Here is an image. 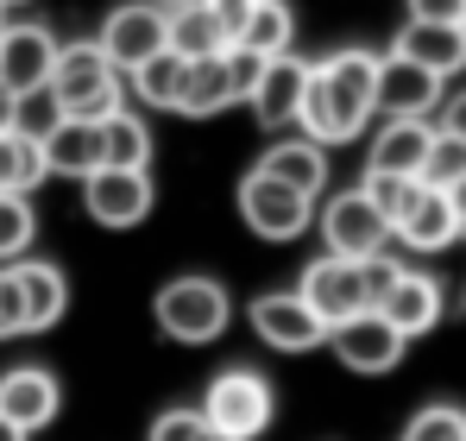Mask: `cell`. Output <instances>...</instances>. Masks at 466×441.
<instances>
[{"instance_id":"obj_1","label":"cell","mask_w":466,"mask_h":441,"mask_svg":"<svg viewBox=\"0 0 466 441\" xmlns=\"http://www.w3.org/2000/svg\"><path fill=\"white\" fill-rule=\"evenodd\" d=\"M379 114V57L347 45V51H328L321 64H309L303 82V101H297V127L315 146H347L360 139V127Z\"/></svg>"},{"instance_id":"obj_2","label":"cell","mask_w":466,"mask_h":441,"mask_svg":"<svg viewBox=\"0 0 466 441\" xmlns=\"http://www.w3.org/2000/svg\"><path fill=\"white\" fill-rule=\"evenodd\" d=\"M45 88L57 95V114H70V120H107L127 101V82H120V70L107 64V51L95 38L57 45V64H51Z\"/></svg>"},{"instance_id":"obj_3","label":"cell","mask_w":466,"mask_h":441,"mask_svg":"<svg viewBox=\"0 0 466 441\" xmlns=\"http://www.w3.org/2000/svg\"><path fill=\"white\" fill-rule=\"evenodd\" d=\"M157 328L183 347H208L221 341V328L233 322V303H228V284L221 278H170L152 303Z\"/></svg>"},{"instance_id":"obj_4","label":"cell","mask_w":466,"mask_h":441,"mask_svg":"<svg viewBox=\"0 0 466 441\" xmlns=\"http://www.w3.org/2000/svg\"><path fill=\"white\" fill-rule=\"evenodd\" d=\"M265 70V57H252V51H215V57H196L189 70H183V95H177V114H189V120H215V114H228L239 108L246 95H252V82Z\"/></svg>"},{"instance_id":"obj_5","label":"cell","mask_w":466,"mask_h":441,"mask_svg":"<svg viewBox=\"0 0 466 441\" xmlns=\"http://www.w3.org/2000/svg\"><path fill=\"white\" fill-rule=\"evenodd\" d=\"M202 416L215 436H233V441H252L271 429V378L265 372H246V366H228L208 397H202Z\"/></svg>"},{"instance_id":"obj_6","label":"cell","mask_w":466,"mask_h":441,"mask_svg":"<svg viewBox=\"0 0 466 441\" xmlns=\"http://www.w3.org/2000/svg\"><path fill=\"white\" fill-rule=\"evenodd\" d=\"M309 215H315V202L297 196V190H284L278 177H265V170H246L239 177V220L258 240H297L309 227Z\"/></svg>"},{"instance_id":"obj_7","label":"cell","mask_w":466,"mask_h":441,"mask_svg":"<svg viewBox=\"0 0 466 441\" xmlns=\"http://www.w3.org/2000/svg\"><path fill=\"white\" fill-rule=\"evenodd\" d=\"M321 240L334 259H372L390 246V220L379 215V202L366 190H340L328 209H321Z\"/></svg>"},{"instance_id":"obj_8","label":"cell","mask_w":466,"mask_h":441,"mask_svg":"<svg viewBox=\"0 0 466 441\" xmlns=\"http://www.w3.org/2000/svg\"><path fill=\"white\" fill-rule=\"evenodd\" d=\"M328 347H334V360L347 372H360V378H379V372H390L397 360H403V334L390 328L379 309H360V315H347V322H334L328 328Z\"/></svg>"},{"instance_id":"obj_9","label":"cell","mask_w":466,"mask_h":441,"mask_svg":"<svg viewBox=\"0 0 466 441\" xmlns=\"http://www.w3.org/2000/svg\"><path fill=\"white\" fill-rule=\"evenodd\" d=\"M152 196H157L152 170H114V164H101V170L82 177V209L101 227H139V220L152 215Z\"/></svg>"},{"instance_id":"obj_10","label":"cell","mask_w":466,"mask_h":441,"mask_svg":"<svg viewBox=\"0 0 466 441\" xmlns=\"http://www.w3.org/2000/svg\"><path fill=\"white\" fill-rule=\"evenodd\" d=\"M246 322H252V334H258L265 347H278V354H309V347H328V322H321L297 291L258 296V303L246 309Z\"/></svg>"},{"instance_id":"obj_11","label":"cell","mask_w":466,"mask_h":441,"mask_svg":"<svg viewBox=\"0 0 466 441\" xmlns=\"http://www.w3.org/2000/svg\"><path fill=\"white\" fill-rule=\"evenodd\" d=\"M95 45L107 51V64H114L120 76L139 70L146 57L164 51V6H152V0H127V6H114Z\"/></svg>"},{"instance_id":"obj_12","label":"cell","mask_w":466,"mask_h":441,"mask_svg":"<svg viewBox=\"0 0 466 441\" xmlns=\"http://www.w3.org/2000/svg\"><path fill=\"white\" fill-rule=\"evenodd\" d=\"M297 296L309 303L315 315L334 328V322H347V315H360V309H372V296H366V278H360V259H334V252H321L309 272H303V284Z\"/></svg>"},{"instance_id":"obj_13","label":"cell","mask_w":466,"mask_h":441,"mask_svg":"<svg viewBox=\"0 0 466 441\" xmlns=\"http://www.w3.org/2000/svg\"><path fill=\"white\" fill-rule=\"evenodd\" d=\"M441 101V76L410 64V57H379V114L385 120H429Z\"/></svg>"},{"instance_id":"obj_14","label":"cell","mask_w":466,"mask_h":441,"mask_svg":"<svg viewBox=\"0 0 466 441\" xmlns=\"http://www.w3.org/2000/svg\"><path fill=\"white\" fill-rule=\"evenodd\" d=\"M57 410H64V385H57V372L45 366H13L0 378V416L13 423V429H45V423H57Z\"/></svg>"},{"instance_id":"obj_15","label":"cell","mask_w":466,"mask_h":441,"mask_svg":"<svg viewBox=\"0 0 466 441\" xmlns=\"http://www.w3.org/2000/svg\"><path fill=\"white\" fill-rule=\"evenodd\" d=\"M303 82H309V64L303 57H265V70L252 82V95H246V108H252V120L265 127V133H278V127H297V101H303Z\"/></svg>"},{"instance_id":"obj_16","label":"cell","mask_w":466,"mask_h":441,"mask_svg":"<svg viewBox=\"0 0 466 441\" xmlns=\"http://www.w3.org/2000/svg\"><path fill=\"white\" fill-rule=\"evenodd\" d=\"M51 64H57V38L45 26H0V88L6 95L45 88Z\"/></svg>"},{"instance_id":"obj_17","label":"cell","mask_w":466,"mask_h":441,"mask_svg":"<svg viewBox=\"0 0 466 441\" xmlns=\"http://www.w3.org/2000/svg\"><path fill=\"white\" fill-rule=\"evenodd\" d=\"M441 309H448V303H441V284H435V278H422V272H397V284L379 296V315H385L403 341L429 334V328L441 322Z\"/></svg>"},{"instance_id":"obj_18","label":"cell","mask_w":466,"mask_h":441,"mask_svg":"<svg viewBox=\"0 0 466 441\" xmlns=\"http://www.w3.org/2000/svg\"><path fill=\"white\" fill-rule=\"evenodd\" d=\"M13 284H19V303H25V334H45L57 328V315L70 309V278L45 259H13Z\"/></svg>"},{"instance_id":"obj_19","label":"cell","mask_w":466,"mask_h":441,"mask_svg":"<svg viewBox=\"0 0 466 441\" xmlns=\"http://www.w3.org/2000/svg\"><path fill=\"white\" fill-rule=\"evenodd\" d=\"M390 240H403L410 252H441V246H454V240H461V215H454L448 190H429V183H422V196L403 209V220L390 227Z\"/></svg>"},{"instance_id":"obj_20","label":"cell","mask_w":466,"mask_h":441,"mask_svg":"<svg viewBox=\"0 0 466 441\" xmlns=\"http://www.w3.org/2000/svg\"><path fill=\"white\" fill-rule=\"evenodd\" d=\"M429 139H435L429 120H385L379 139H372V151H366V170H372V177H422Z\"/></svg>"},{"instance_id":"obj_21","label":"cell","mask_w":466,"mask_h":441,"mask_svg":"<svg viewBox=\"0 0 466 441\" xmlns=\"http://www.w3.org/2000/svg\"><path fill=\"white\" fill-rule=\"evenodd\" d=\"M397 57H410V64H422V70H435L441 82H448V76L466 70V32H461V26L410 19V26L397 32Z\"/></svg>"},{"instance_id":"obj_22","label":"cell","mask_w":466,"mask_h":441,"mask_svg":"<svg viewBox=\"0 0 466 441\" xmlns=\"http://www.w3.org/2000/svg\"><path fill=\"white\" fill-rule=\"evenodd\" d=\"M252 170L278 177L284 190H297V196H309V202H315V196L328 190V146H315V139H278Z\"/></svg>"},{"instance_id":"obj_23","label":"cell","mask_w":466,"mask_h":441,"mask_svg":"<svg viewBox=\"0 0 466 441\" xmlns=\"http://www.w3.org/2000/svg\"><path fill=\"white\" fill-rule=\"evenodd\" d=\"M38 151H45V170H57V177H88V170H101V127L64 114V120L38 139Z\"/></svg>"},{"instance_id":"obj_24","label":"cell","mask_w":466,"mask_h":441,"mask_svg":"<svg viewBox=\"0 0 466 441\" xmlns=\"http://www.w3.org/2000/svg\"><path fill=\"white\" fill-rule=\"evenodd\" d=\"M164 51H177V57H215V51H228V32L215 26V13L202 6V0H183V6H164Z\"/></svg>"},{"instance_id":"obj_25","label":"cell","mask_w":466,"mask_h":441,"mask_svg":"<svg viewBox=\"0 0 466 441\" xmlns=\"http://www.w3.org/2000/svg\"><path fill=\"white\" fill-rule=\"evenodd\" d=\"M95 127H101V164H114V170H146V164H152V127H146L139 114L114 108V114L95 120Z\"/></svg>"},{"instance_id":"obj_26","label":"cell","mask_w":466,"mask_h":441,"mask_svg":"<svg viewBox=\"0 0 466 441\" xmlns=\"http://www.w3.org/2000/svg\"><path fill=\"white\" fill-rule=\"evenodd\" d=\"M290 38H297V13H290L284 0H258L233 45H239V51H252V57H284V51H290Z\"/></svg>"},{"instance_id":"obj_27","label":"cell","mask_w":466,"mask_h":441,"mask_svg":"<svg viewBox=\"0 0 466 441\" xmlns=\"http://www.w3.org/2000/svg\"><path fill=\"white\" fill-rule=\"evenodd\" d=\"M51 170H45V151L38 139H19L13 127H0V196H25L38 190Z\"/></svg>"},{"instance_id":"obj_28","label":"cell","mask_w":466,"mask_h":441,"mask_svg":"<svg viewBox=\"0 0 466 441\" xmlns=\"http://www.w3.org/2000/svg\"><path fill=\"white\" fill-rule=\"evenodd\" d=\"M183 70H189V57H177V51H157V57H146L133 76V95L146 101V108H170L177 114V95H183Z\"/></svg>"},{"instance_id":"obj_29","label":"cell","mask_w":466,"mask_h":441,"mask_svg":"<svg viewBox=\"0 0 466 441\" xmlns=\"http://www.w3.org/2000/svg\"><path fill=\"white\" fill-rule=\"evenodd\" d=\"M461 177H466V139H454V133L435 127L429 158H422V183H429V190H454Z\"/></svg>"},{"instance_id":"obj_30","label":"cell","mask_w":466,"mask_h":441,"mask_svg":"<svg viewBox=\"0 0 466 441\" xmlns=\"http://www.w3.org/2000/svg\"><path fill=\"white\" fill-rule=\"evenodd\" d=\"M32 233H38V215H32V202H25V196H0V265L25 259Z\"/></svg>"},{"instance_id":"obj_31","label":"cell","mask_w":466,"mask_h":441,"mask_svg":"<svg viewBox=\"0 0 466 441\" xmlns=\"http://www.w3.org/2000/svg\"><path fill=\"white\" fill-rule=\"evenodd\" d=\"M57 120H64V114H57V95H51V88H25V95H13V120H6V127H13L19 139H45Z\"/></svg>"},{"instance_id":"obj_32","label":"cell","mask_w":466,"mask_h":441,"mask_svg":"<svg viewBox=\"0 0 466 441\" xmlns=\"http://www.w3.org/2000/svg\"><path fill=\"white\" fill-rule=\"evenodd\" d=\"M403 441H466V410L461 404H422L410 416Z\"/></svg>"},{"instance_id":"obj_33","label":"cell","mask_w":466,"mask_h":441,"mask_svg":"<svg viewBox=\"0 0 466 441\" xmlns=\"http://www.w3.org/2000/svg\"><path fill=\"white\" fill-rule=\"evenodd\" d=\"M360 190H366V196L379 202V215L397 227V220H403V209L422 196V177H372V170H366V183H360Z\"/></svg>"},{"instance_id":"obj_34","label":"cell","mask_w":466,"mask_h":441,"mask_svg":"<svg viewBox=\"0 0 466 441\" xmlns=\"http://www.w3.org/2000/svg\"><path fill=\"white\" fill-rule=\"evenodd\" d=\"M152 441H215V429L202 410H164L152 423Z\"/></svg>"},{"instance_id":"obj_35","label":"cell","mask_w":466,"mask_h":441,"mask_svg":"<svg viewBox=\"0 0 466 441\" xmlns=\"http://www.w3.org/2000/svg\"><path fill=\"white\" fill-rule=\"evenodd\" d=\"M25 334V303H19V284H13V265H0V341Z\"/></svg>"},{"instance_id":"obj_36","label":"cell","mask_w":466,"mask_h":441,"mask_svg":"<svg viewBox=\"0 0 466 441\" xmlns=\"http://www.w3.org/2000/svg\"><path fill=\"white\" fill-rule=\"evenodd\" d=\"M202 6L215 13V26L228 32V45H233V38H239V26L252 19V6H258V0H202Z\"/></svg>"},{"instance_id":"obj_37","label":"cell","mask_w":466,"mask_h":441,"mask_svg":"<svg viewBox=\"0 0 466 441\" xmlns=\"http://www.w3.org/2000/svg\"><path fill=\"white\" fill-rule=\"evenodd\" d=\"M410 19H429V26H461L466 0H410Z\"/></svg>"},{"instance_id":"obj_38","label":"cell","mask_w":466,"mask_h":441,"mask_svg":"<svg viewBox=\"0 0 466 441\" xmlns=\"http://www.w3.org/2000/svg\"><path fill=\"white\" fill-rule=\"evenodd\" d=\"M441 133H454V139H466V88L448 101V114H441Z\"/></svg>"},{"instance_id":"obj_39","label":"cell","mask_w":466,"mask_h":441,"mask_svg":"<svg viewBox=\"0 0 466 441\" xmlns=\"http://www.w3.org/2000/svg\"><path fill=\"white\" fill-rule=\"evenodd\" d=\"M448 202H454V215H461V227H466V177L454 183V190H448Z\"/></svg>"},{"instance_id":"obj_40","label":"cell","mask_w":466,"mask_h":441,"mask_svg":"<svg viewBox=\"0 0 466 441\" xmlns=\"http://www.w3.org/2000/svg\"><path fill=\"white\" fill-rule=\"evenodd\" d=\"M0 441H25V429H13V423L0 416Z\"/></svg>"},{"instance_id":"obj_41","label":"cell","mask_w":466,"mask_h":441,"mask_svg":"<svg viewBox=\"0 0 466 441\" xmlns=\"http://www.w3.org/2000/svg\"><path fill=\"white\" fill-rule=\"evenodd\" d=\"M6 120H13V95L0 88V127H6Z\"/></svg>"},{"instance_id":"obj_42","label":"cell","mask_w":466,"mask_h":441,"mask_svg":"<svg viewBox=\"0 0 466 441\" xmlns=\"http://www.w3.org/2000/svg\"><path fill=\"white\" fill-rule=\"evenodd\" d=\"M152 6H183V0H152Z\"/></svg>"},{"instance_id":"obj_43","label":"cell","mask_w":466,"mask_h":441,"mask_svg":"<svg viewBox=\"0 0 466 441\" xmlns=\"http://www.w3.org/2000/svg\"><path fill=\"white\" fill-rule=\"evenodd\" d=\"M215 441H233V436H215Z\"/></svg>"},{"instance_id":"obj_44","label":"cell","mask_w":466,"mask_h":441,"mask_svg":"<svg viewBox=\"0 0 466 441\" xmlns=\"http://www.w3.org/2000/svg\"><path fill=\"white\" fill-rule=\"evenodd\" d=\"M6 6H19V0H6Z\"/></svg>"},{"instance_id":"obj_45","label":"cell","mask_w":466,"mask_h":441,"mask_svg":"<svg viewBox=\"0 0 466 441\" xmlns=\"http://www.w3.org/2000/svg\"><path fill=\"white\" fill-rule=\"evenodd\" d=\"M461 32H466V19H461Z\"/></svg>"},{"instance_id":"obj_46","label":"cell","mask_w":466,"mask_h":441,"mask_svg":"<svg viewBox=\"0 0 466 441\" xmlns=\"http://www.w3.org/2000/svg\"><path fill=\"white\" fill-rule=\"evenodd\" d=\"M461 240H466V227H461Z\"/></svg>"},{"instance_id":"obj_47","label":"cell","mask_w":466,"mask_h":441,"mask_svg":"<svg viewBox=\"0 0 466 441\" xmlns=\"http://www.w3.org/2000/svg\"><path fill=\"white\" fill-rule=\"evenodd\" d=\"M0 6H6V0H0Z\"/></svg>"}]
</instances>
